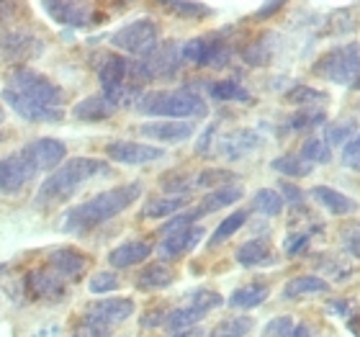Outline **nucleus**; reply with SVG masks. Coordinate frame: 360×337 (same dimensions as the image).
<instances>
[{
    "mask_svg": "<svg viewBox=\"0 0 360 337\" xmlns=\"http://www.w3.org/2000/svg\"><path fill=\"white\" fill-rule=\"evenodd\" d=\"M358 134V121L355 119H340L335 124L324 129V144L327 147H340V144H347L353 136Z\"/></svg>",
    "mask_w": 360,
    "mask_h": 337,
    "instance_id": "72a5a7b5",
    "label": "nucleus"
},
{
    "mask_svg": "<svg viewBox=\"0 0 360 337\" xmlns=\"http://www.w3.org/2000/svg\"><path fill=\"white\" fill-rule=\"evenodd\" d=\"M44 11L57 23L72 26V29H85L90 23L103 21V18H98L96 8L90 6V3H68V0H60V3H44Z\"/></svg>",
    "mask_w": 360,
    "mask_h": 337,
    "instance_id": "4468645a",
    "label": "nucleus"
},
{
    "mask_svg": "<svg viewBox=\"0 0 360 337\" xmlns=\"http://www.w3.org/2000/svg\"><path fill=\"white\" fill-rule=\"evenodd\" d=\"M105 155L113 160V163H121V165H147V163H155V160H162L165 152L160 147H152V144L142 142H108L105 144Z\"/></svg>",
    "mask_w": 360,
    "mask_h": 337,
    "instance_id": "2eb2a0df",
    "label": "nucleus"
},
{
    "mask_svg": "<svg viewBox=\"0 0 360 337\" xmlns=\"http://www.w3.org/2000/svg\"><path fill=\"white\" fill-rule=\"evenodd\" d=\"M11 11H13V6H8V3H0V21H6Z\"/></svg>",
    "mask_w": 360,
    "mask_h": 337,
    "instance_id": "680f3d73",
    "label": "nucleus"
},
{
    "mask_svg": "<svg viewBox=\"0 0 360 337\" xmlns=\"http://www.w3.org/2000/svg\"><path fill=\"white\" fill-rule=\"evenodd\" d=\"M180 62H183L180 60V46L175 42H165L142 60L129 62V80L136 85L165 80V77H173L178 72Z\"/></svg>",
    "mask_w": 360,
    "mask_h": 337,
    "instance_id": "423d86ee",
    "label": "nucleus"
},
{
    "mask_svg": "<svg viewBox=\"0 0 360 337\" xmlns=\"http://www.w3.org/2000/svg\"><path fill=\"white\" fill-rule=\"evenodd\" d=\"M108 172H111V167L96 158L68 160V163H62L57 170L49 172V178L39 186L37 196H34V203L41 206V209L65 203L68 198H72L90 178H96V175H108Z\"/></svg>",
    "mask_w": 360,
    "mask_h": 337,
    "instance_id": "f03ea898",
    "label": "nucleus"
},
{
    "mask_svg": "<svg viewBox=\"0 0 360 337\" xmlns=\"http://www.w3.org/2000/svg\"><path fill=\"white\" fill-rule=\"evenodd\" d=\"M252 327H255L252 317H229V319H221L217 327H211L206 337H245Z\"/></svg>",
    "mask_w": 360,
    "mask_h": 337,
    "instance_id": "e433bc0d",
    "label": "nucleus"
},
{
    "mask_svg": "<svg viewBox=\"0 0 360 337\" xmlns=\"http://www.w3.org/2000/svg\"><path fill=\"white\" fill-rule=\"evenodd\" d=\"M46 265H49V270H52L54 276L77 278L85 270V265H88V257H85L83 253H77V250L62 248V250H54V253H49V257H46Z\"/></svg>",
    "mask_w": 360,
    "mask_h": 337,
    "instance_id": "6ab92c4d",
    "label": "nucleus"
},
{
    "mask_svg": "<svg viewBox=\"0 0 360 337\" xmlns=\"http://www.w3.org/2000/svg\"><path fill=\"white\" fill-rule=\"evenodd\" d=\"M307 248H309L307 232H293V234H288L283 242V253L288 255V257H296V255H301Z\"/></svg>",
    "mask_w": 360,
    "mask_h": 337,
    "instance_id": "8fccbe9b",
    "label": "nucleus"
},
{
    "mask_svg": "<svg viewBox=\"0 0 360 337\" xmlns=\"http://www.w3.org/2000/svg\"><path fill=\"white\" fill-rule=\"evenodd\" d=\"M34 175H37V170L23 158V152L6 155L0 160V193H18Z\"/></svg>",
    "mask_w": 360,
    "mask_h": 337,
    "instance_id": "ddd939ff",
    "label": "nucleus"
},
{
    "mask_svg": "<svg viewBox=\"0 0 360 337\" xmlns=\"http://www.w3.org/2000/svg\"><path fill=\"white\" fill-rule=\"evenodd\" d=\"M139 196H142V183H139V180L108 188V191L93 196V198H88V201L75 206V209H70L68 214L62 217V232L80 234V232H88V229H93V227H98V224H105L108 219L119 217L121 211H127Z\"/></svg>",
    "mask_w": 360,
    "mask_h": 337,
    "instance_id": "f257e3e1",
    "label": "nucleus"
},
{
    "mask_svg": "<svg viewBox=\"0 0 360 337\" xmlns=\"http://www.w3.org/2000/svg\"><path fill=\"white\" fill-rule=\"evenodd\" d=\"M6 88L18 93V96L29 98L34 103L49 106V108H62L65 93L60 85H54L49 77H44L41 72L31 68H13L6 75Z\"/></svg>",
    "mask_w": 360,
    "mask_h": 337,
    "instance_id": "39448f33",
    "label": "nucleus"
},
{
    "mask_svg": "<svg viewBox=\"0 0 360 337\" xmlns=\"http://www.w3.org/2000/svg\"><path fill=\"white\" fill-rule=\"evenodd\" d=\"M209 98L219 103H252V96L245 85H240V80H217L209 85Z\"/></svg>",
    "mask_w": 360,
    "mask_h": 337,
    "instance_id": "c756f323",
    "label": "nucleus"
},
{
    "mask_svg": "<svg viewBox=\"0 0 360 337\" xmlns=\"http://www.w3.org/2000/svg\"><path fill=\"white\" fill-rule=\"evenodd\" d=\"M293 319L291 317H273L268 324H265L263 337H288L293 332Z\"/></svg>",
    "mask_w": 360,
    "mask_h": 337,
    "instance_id": "49530a36",
    "label": "nucleus"
},
{
    "mask_svg": "<svg viewBox=\"0 0 360 337\" xmlns=\"http://www.w3.org/2000/svg\"><path fill=\"white\" fill-rule=\"evenodd\" d=\"M111 335V327H103V324H96V322H88L83 319V324L72 332V337H108Z\"/></svg>",
    "mask_w": 360,
    "mask_h": 337,
    "instance_id": "864d4df0",
    "label": "nucleus"
},
{
    "mask_svg": "<svg viewBox=\"0 0 360 337\" xmlns=\"http://www.w3.org/2000/svg\"><path fill=\"white\" fill-rule=\"evenodd\" d=\"M158 42H160L158 23L150 21V18L131 21L127 26H121L116 34H111V46H116V49H121V52L127 54H136V57H147L150 52H155Z\"/></svg>",
    "mask_w": 360,
    "mask_h": 337,
    "instance_id": "0eeeda50",
    "label": "nucleus"
},
{
    "mask_svg": "<svg viewBox=\"0 0 360 337\" xmlns=\"http://www.w3.org/2000/svg\"><path fill=\"white\" fill-rule=\"evenodd\" d=\"M311 72L342 88L360 90V44L350 42V44L330 49L314 62Z\"/></svg>",
    "mask_w": 360,
    "mask_h": 337,
    "instance_id": "20e7f679",
    "label": "nucleus"
},
{
    "mask_svg": "<svg viewBox=\"0 0 360 337\" xmlns=\"http://www.w3.org/2000/svg\"><path fill=\"white\" fill-rule=\"evenodd\" d=\"M281 198H283V203H291L296 209L304 206V191L296 183H281Z\"/></svg>",
    "mask_w": 360,
    "mask_h": 337,
    "instance_id": "603ef678",
    "label": "nucleus"
},
{
    "mask_svg": "<svg viewBox=\"0 0 360 337\" xmlns=\"http://www.w3.org/2000/svg\"><path fill=\"white\" fill-rule=\"evenodd\" d=\"M201 240H203V227L193 224V227H188V229H180V232H175V234H167L158 250L162 257H170V260H173V257L191 253Z\"/></svg>",
    "mask_w": 360,
    "mask_h": 337,
    "instance_id": "aec40b11",
    "label": "nucleus"
},
{
    "mask_svg": "<svg viewBox=\"0 0 360 337\" xmlns=\"http://www.w3.org/2000/svg\"><path fill=\"white\" fill-rule=\"evenodd\" d=\"M98 83H101V93H103L111 103L121 106L127 103V98H134L139 90L129 88V60L119 57V54H105L101 68H98Z\"/></svg>",
    "mask_w": 360,
    "mask_h": 337,
    "instance_id": "6e6552de",
    "label": "nucleus"
},
{
    "mask_svg": "<svg viewBox=\"0 0 360 337\" xmlns=\"http://www.w3.org/2000/svg\"><path fill=\"white\" fill-rule=\"evenodd\" d=\"M240 180V175L234 170H226V167H209V170H201L198 178H195V186L201 188H224V186H234Z\"/></svg>",
    "mask_w": 360,
    "mask_h": 337,
    "instance_id": "58836bf2",
    "label": "nucleus"
},
{
    "mask_svg": "<svg viewBox=\"0 0 360 337\" xmlns=\"http://www.w3.org/2000/svg\"><path fill=\"white\" fill-rule=\"evenodd\" d=\"M342 242H345L347 253L353 255V257H360V224L345 229V234H342Z\"/></svg>",
    "mask_w": 360,
    "mask_h": 337,
    "instance_id": "6e6d98bb",
    "label": "nucleus"
},
{
    "mask_svg": "<svg viewBox=\"0 0 360 337\" xmlns=\"http://www.w3.org/2000/svg\"><path fill=\"white\" fill-rule=\"evenodd\" d=\"M281 8H283V3H265V6L260 8V11H257V13H255V18H257V21H265V18H268V15L278 13V11H281Z\"/></svg>",
    "mask_w": 360,
    "mask_h": 337,
    "instance_id": "13d9d810",
    "label": "nucleus"
},
{
    "mask_svg": "<svg viewBox=\"0 0 360 337\" xmlns=\"http://www.w3.org/2000/svg\"><path fill=\"white\" fill-rule=\"evenodd\" d=\"M299 158L311 163V165H324V163L332 160V150L324 144V139H307V142L301 144Z\"/></svg>",
    "mask_w": 360,
    "mask_h": 337,
    "instance_id": "a19ab883",
    "label": "nucleus"
},
{
    "mask_svg": "<svg viewBox=\"0 0 360 337\" xmlns=\"http://www.w3.org/2000/svg\"><path fill=\"white\" fill-rule=\"evenodd\" d=\"M116 108H119V106L111 103L103 93H96V96H88L85 101H80V103L72 108V116L80 121H103V119H108V116H113Z\"/></svg>",
    "mask_w": 360,
    "mask_h": 337,
    "instance_id": "b1692460",
    "label": "nucleus"
},
{
    "mask_svg": "<svg viewBox=\"0 0 360 337\" xmlns=\"http://www.w3.org/2000/svg\"><path fill=\"white\" fill-rule=\"evenodd\" d=\"M245 222H248V211H242V209L240 211H232V214H229V217H226L224 222H221V224L214 229L209 245H211V248H219L221 242H226L229 237H232V234L240 232L242 227H245Z\"/></svg>",
    "mask_w": 360,
    "mask_h": 337,
    "instance_id": "c9c22d12",
    "label": "nucleus"
},
{
    "mask_svg": "<svg viewBox=\"0 0 360 337\" xmlns=\"http://www.w3.org/2000/svg\"><path fill=\"white\" fill-rule=\"evenodd\" d=\"M160 186L170 196H186L191 191V178L186 172H167V175L160 178Z\"/></svg>",
    "mask_w": 360,
    "mask_h": 337,
    "instance_id": "c03bdc74",
    "label": "nucleus"
},
{
    "mask_svg": "<svg viewBox=\"0 0 360 337\" xmlns=\"http://www.w3.org/2000/svg\"><path fill=\"white\" fill-rule=\"evenodd\" d=\"M311 198H314L322 209H327L335 217H347V214H355L358 211V203L350 198V196L340 193L330 186H314L311 188Z\"/></svg>",
    "mask_w": 360,
    "mask_h": 337,
    "instance_id": "4be33fe9",
    "label": "nucleus"
},
{
    "mask_svg": "<svg viewBox=\"0 0 360 337\" xmlns=\"http://www.w3.org/2000/svg\"><path fill=\"white\" fill-rule=\"evenodd\" d=\"M229 46L219 34H206L195 37L180 46V60L198 65V68H224L229 60Z\"/></svg>",
    "mask_w": 360,
    "mask_h": 337,
    "instance_id": "1a4fd4ad",
    "label": "nucleus"
},
{
    "mask_svg": "<svg viewBox=\"0 0 360 337\" xmlns=\"http://www.w3.org/2000/svg\"><path fill=\"white\" fill-rule=\"evenodd\" d=\"M198 219V214H195V209L193 211H186V214H178V217H173V219H167V224H162V229L160 232L165 234H175V232H180V229H188V227H193V222Z\"/></svg>",
    "mask_w": 360,
    "mask_h": 337,
    "instance_id": "de8ad7c7",
    "label": "nucleus"
},
{
    "mask_svg": "<svg viewBox=\"0 0 360 337\" xmlns=\"http://www.w3.org/2000/svg\"><path fill=\"white\" fill-rule=\"evenodd\" d=\"M347 330L353 332L355 337H360V317H358V314L350 317V322H347Z\"/></svg>",
    "mask_w": 360,
    "mask_h": 337,
    "instance_id": "052dcab7",
    "label": "nucleus"
},
{
    "mask_svg": "<svg viewBox=\"0 0 360 337\" xmlns=\"http://www.w3.org/2000/svg\"><path fill=\"white\" fill-rule=\"evenodd\" d=\"M268 296H270V288L265 284H248V286H240L237 291H232V296H229V307L248 312V309L260 307Z\"/></svg>",
    "mask_w": 360,
    "mask_h": 337,
    "instance_id": "c85d7f7f",
    "label": "nucleus"
},
{
    "mask_svg": "<svg viewBox=\"0 0 360 337\" xmlns=\"http://www.w3.org/2000/svg\"><path fill=\"white\" fill-rule=\"evenodd\" d=\"M242 186H224V188H217V191H211L209 196H203V201L198 203V209H195V214L198 217H203V214H214V211L224 209V206H232V203H237L242 198Z\"/></svg>",
    "mask_w": 360,
    "mask_h": 337,
    "instance_id": "bb28decb",
    "label": "nucleus"
},
{
    "mask_svg": "<svg viewBox=\"0 0 360 337\" xmlns=\"http://www.w3.org/2000/svg\"><path fill=\"white\" fill-rule=\"evenodd\" d=\"M188 198L186 196H165V198H152L150 203H144L142 217L147 219H165L178 214L180 209H186Z\"/></svg>",
    "mask_w": 360,
    "mask_h": 337,
    "instance_id": "2f4dec72",
    "label": "nucleus"
},
{
    "mask_svg": "<svg viewBox=\"0 0 360 337\" xmlns=\"http://www.w3.org/2000/svg\"><path fill=\"white\" fill-rule=\"evenodd\" d=\"M324 121H327V111L309 106V108H301V111L293 113L291 119H288V127H291L293 132H307V129L322 127Z\"/></svg>",
    "mask_w": 360,
    "mask_h": 337,
    "instance_id": "ea45409f",
    "label": "nucleus"
},
{
    "mask_svg": "<svg viewBox=\"0 0 360 337\" xmlns=\"http://www.w3.org/2000/svg\"><path fill=\"white\" fill-rule=\"evenodd\" d=\"M0 270H3V262H0Z\"/></svg>",
    "mask_w": 360,
    "mask_h": 337,
    "instance_id": "0e129e2a",
    "label": "nucleus"
},
{
    "mask_svg": "<svg viewBox=\"0 0 360 337\" xmlns=\"http://www.w3.org/2000/svg\"><path fill=\"white\" fill-rule=\"evenodd\" d=\"M206 314H209V312L201 307H191V304H188V307H178L162 319V327H165L167 332H186V330H191L193 324L201 322Z\"/></svg>",
    "mask_w": 360,
    "mask_h": 337,
    "instance_id": "cd10ccee",
    "label": "nucleus"
},
{
    "mask_svg": "<svg viewBox=\"0 0 360 337\" xmlns=\"http://www.w3.org/2000/svg\"><path fill=\"white\" fill-rule=\"evenodd\" d=\"M0 121H6V108L0 106Z\"/></svg>",
    "mask_w": 360,
    "mask_h": 337,
    "instance_id": "e2e57ef3",
    "label": "nucleus"
},
{
    "mask_svg": "<svg viewBox=\"0 0 360 337\" xmlns=\"http://www.w3.org/2000/svg\"><path fill=\"white\" fill-rule=\"evenodd\" d=\"M0 142H3V134H0Z\"/></svg>",
    "mask_w": 360,
    "mask_h": 337,
    "instance_id": "69168bd1",
    "label": "nucleus"
},
{
    "mask_svg": "<svg viewBox=\"0 0 360 337\" xmlns=\"http://www.w3.org/2000/svg\"><path fill=\"white\" fill-rule=\"evenodd\" d=\"M327 291H330V284L319 276H311V273L291 278L283 286L285 299H304V296H316V293H327Z\"/></svg>",
    "mask_w": 360,
    "mask_h": 337,
    "instance_id": "a878e982",
    "label": "nucleus"
},
{
    "mask_svg": "<svg viewBox=\"0 0 360 337\" xmlns=\"http://www.w3.org/2000/svg\"><path fill=\"white\" fill-rule=\"evenodd\" d=\"M270 167L281 172V175H285V178H307L309 172L314 170V165L307 163V160H301L299 155H281V158L270 163Z\"/></svg>",
    "mask_w": 360,
    "mask_h": 337,
    "instance_id": "473e14b6",
    "label": "nucleus"
},
{
    "mask_svg": "<svg viewBox=\"0 0 360 337\" xmlns=\"http://www.w3.org/2000/svg\"><path fill=\"white\" fill-rule=\"evenodd\" d=\"M21 152L37 172L57 170L60 163H65V158H68V144L62 139H54V136H39V139L26 144Z\"/></svg>",
    "mask_w": 360,
    "mask_h": 337,
    "instance_id": "9d476101",
    "label": "nucleus"
},
{
    "mask_svg": "<svg viewBox=\"0 0 360 337\" xmlns=\"http://www.w3.org/2000/svg\"><path fill=\"white\" fill-rule=\"evenodd\" d=\"M41 49H44L41 39L26 29H11L6 34H0V54L8 62L34 60L37 54H41Z\"/></svg>",
    "mask_w": 360,
    "mask_h": 337,
    "instance_id": "9b49d317",
    "label": "nucleus"
},
{
    "mask_svg": "<svg viewBox=\"0 0 360 337\" xmlns=\"http://www.w3.org/2000/svg\"><path fill=\"white\" fill-rule=\"evenodd\" d=\"M252 209L265 214V217H278V214H283L285 203L278 191H273V188H260V191L252 196Z\"/></svg>",
    "mask_w": 360,
    "mask_h": 337,
    "instance_id": "4c0bfd02",
    "label": "nucleus"
},
{
    "mask_svg": "<svg viewBox=\"0 0 360 337\" xmlns=\"http://www.w3.org/2000/svg\"><path fill=\"white\" fill-rule=\"evenodd\" d=\"M26 291L31 299L57 301L65 296V286H62V278L54 276L52 270H31L26 276Z\"/></svg>",
    "mask_w": 360,
    "mask_h": 337,
    "instance_id": "a211bd4d",
    "label": "nucleus"
},
{
    "mask_svg": "<svg viewBox=\"0 0 360 337\" xmlns=\"http://www.w3.org/2000/svg\"><path fill=\"white\" fill-rule=\"evenodd\" d=\"M283 101L291 106H304V108H309V106H314V103L330 101V96L319 88H311V85H293V88L283 96Z\"/></svg>",
    "mask_w": 360,
    "mask_h": 337,
    "instance_id": "f704fd0d",
    "label": "nucleus"
},
{
    "mask_svg": "<svg viewBox=\"0 0 360 337\" xmlns=\"http://www.w3.org/2000/svg\"><path fill=\"white\" fill-rule=\"evenodd\" d=\"M355 307H358V304L350 299H335L327 304V312H330V314H338V317H353Z\"/></svg>",
    "mask_w": 360,
    "mask_h": 337,
    "instance_id": "5fc2aeb1",
    "label": "nucleus"
},
{
    "mask_svg": "<svg viewBox=\"0 0 360 337\" xmlns=\"http://www.w3.org/2000/svg\"><path fill=\"white\" fill-rule=\"evenodd\" d=\"M260 147V136L252 129H234L232 134H226L224 139H219V152L226 160H237L250 155L252 150Z\"/></svg>",
    "mask_w": 360,
    "mask_h": 337,
    "instance_id": "412c9836",
    "label": "nucleus"
},
{
    "mask_svg": "<svg viewBox=\"0 0 360 337\" xmlns=\"http://www.w3.org/2000/svg\"><path fill=\"white\" fill-rule=\"evenodd\" d=\"M152 255V245L144 240H134V242H124L119 248H113L108 253V262L113 268H129V265H139Z\"/></svg>",
    "mask_w": 360,
    "mask_h": 337,
    "instance_id": "5701e85b",
    "label": "nucleus"
},
{
    "mask_svg": "<svg viewBox=\"0 0 360 337\" xmlns=\"http://www.w3.org/2000/svg\"><path fill=\"white\" fill-rule=\"evenodd\" d=\"M195 127L193 121H152V124H142L139 127V134L150 136L155 142H167V144H178L186 142L188 136H193Z\"/></svg>",
    "mask_w": 360,
    "mask_h": 337,
    "instance_id": "f3484780",
    "label": "nucleus"
},
{
    "mask_svg": "<svg viewBox=\"0 0 360 337\" xmlns=\"http://www.w3.org/2000/svg\"><path fill=\"white\" fill-rule=\"evenodd\" d=\"M134 314V301L131 299H101L96 304H88L85 309V319L96 324H103V327H113V324L124 322Z\"/></svg>",
    "mask_w": 360,
    "mask_h": 337,
    "instance_id": "dca6fc26",
    "label": "nucleus"
},
{
    "mask_svg": "<svg viewBox=\"0 0 360 337\" xmlns=\"http://www.w3.org/2000/svg\"><path fill=\"white\" fill-rule=\"evenodd\" d=\"M270 57H273L270 37H260L255 44H250L248 49H245V62H248V65H268Z\"/></svg>",
    "mask_w": 360,
    "mask_h": 337,
    "instance_id": "37998d69",
    "label": "nucleus"
},
{
    "mask_svg": "<svg viewBox=\"0 0 360 337\" xmlns=\"http://www.w3.org/2000/svg\"><path fill=\"white\" fill-rule=\"evenodd\" d=\"M175 281V270L165 262H155V265H147V268L136 276V288L139 291H160V288H167L173 286Z\"/></svg>",
    "mask_w": 360,
    "mask_h": 337,
    "instance_id": "393cba45",
    "label": "nucleus"
},
{
    "mask_svg": "<svg viewBox=\"0 0 360 337\" xmlns=\"http://www.w3.org/2000/svg\"><path fill=\"white\" fill-rule=\"evenodd\" d=\"M221 304H224V299H221L217 291H206V288H201V291H195L193 296H191V307H201V309H206V312L221 307Z\"/></svg>",
    "mask_w": 360,
    "mask_h": 337,
    "instance_id": "09e8293b",
    "label": "nucleus"
},
{
    "mask_svg": "<svg viewBox=\"0 0 360 337\" xmlns=\"http://www.w3.org/2000/svg\"><path fill=\"white\" fill-rule=\"evenodd\" d=\"M167 11H173V13L183 15V18H203V15L211 13L209 6H203V3H167Z\"/></svg>",
    "mask_w": 360,
    "mask_h": 337,
    "instance_id": "a18cd8bd",
    "label": "nucleus"
},
{
    "mask_svg": "<svg viewBox=\"0 0 360 337\" xmlns=\"http://www.w3.org/2000/svg\"><path fill=\"white\" fill-rule=\"evenodd\" d=\"M234 260L240 262L242 268H252V265H263L270 260V245L265 240H250L237 248Z\"/></svg>",
    "mask_w": 360,
    "mask_h": 337,
    "instance_id": "7c9ffc66",
    "label": "nucleus"
},
{
    "mask_svg": "<svg viewBox=\"0 0 360 337\" xmlns=\"http://www.w3.org/2000/svg\"><path fill=\"white\" fill-rule=\"evenodd\" d=\"M119 288V278H116V273H111V270H98V273H93L88 281V291L90 293H111Z\"/></svg>",
    "mask_w": 360,
    "mask_h": 337,
    "instance_id": "79ce46f5",
    "label": "nucleus"
},
{
    "mask_svg": "<svg viewBox=\"0 0 360 337\" xmlns=\"http://www.w3.org/2000/svg\"><path fill=\"white\" fill-rule=\"evenodd\" d=\"M3 103L15 111L21 116L23 121H31V124H60L65 119V113L62 108H49V106H41V103H34L29 98L18 96L13 90H3Z\"/></svg>",
    "mask_w": 360,
    "mask_h": 337,
    "instance_id": "f8f14e48",
    "label": "nucleus"
},
{
    "mask_svg": "<svg viewBox=\"0 0 360 337\" xmlns=\"http://www.w3.org/2000/svg\"><path fill=\"white\" fill-rule=\"evenodd\" d=\"M136 108L147 116H162V119L186 121L206 116L209 106L195 90L175 88V90H150L136 98Z\"/></svg>",
    "mask_w": 360,
    "mask_h": 337,
    "instance_id": "7ed1b4c3",
    "label": "nucleus"
},
{
    "mask_svg": "<svg viewBox=\"0 0 360 337\" xmlns=\"http://www.w3.org/2000/svg\"><path fill=\"white\" fill-rule=\"evenodd\" d=\"M214 136H217V124H211V127L203 132L198 144H195V152H198V155H206V152L211 150V144H214Z\"/></svg>",
    "mask_w": 360,
    "mask_h": 337,
    "instance_id": "4d7b16f0",
    "label": "nucleus"
},
{
    "mask_svg": "<svg viewBox=\"0 0 360 337\" xmlns=\"http://www.w3.org/2000/svg\"><path fill=\"white\" fill-rule=\"evenodd\" d=\"M288 337H311V330H309L307 324H296V327H293V332Z\"/></svg>",
    "mask_w": 360,
    "mask_h": 337,
    "instance_id": "bf43d9fd",
    "label": "nucleus"
},
{
    "mask_svg": "<svg viewBox=\"0 0 360 337\" xmlns=\"http://www.w3.org/2000/svg\"><path fill=\"white\" fill-rule=\"evenodd\" d=\"M342 163H345L350 170L360 172V132L345 144V150H342Z\"/></svg>",
    "mask_w": 360,
    "mask_h": 337,
    "instance_id": "3c124183",
    "label": "nucleus"
}]
</instances>
